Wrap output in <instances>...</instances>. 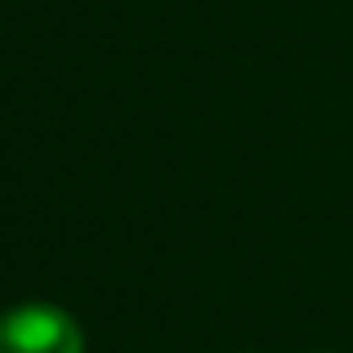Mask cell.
Segmentation results:
<instances>
[{
    "label": "cell",
    "mask_w": 353,
    "mask_h": 353,
    "mask_svg": "<svg viewBox=\"0 0 353 353\" xmlns=\"http://www.w3.org/2000/svg\"><path fill=\"white\" fill-rule=\"evenodd\" d=\"M0 353H85V336L59 304H18L0 318Z\"/></svg>",
    "instance_id": "6da1fadb"
}]
</instances>
